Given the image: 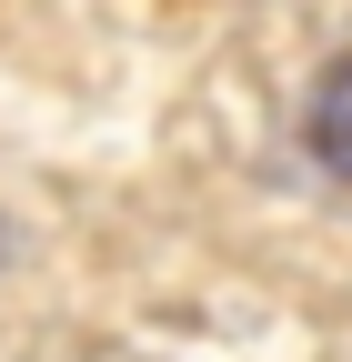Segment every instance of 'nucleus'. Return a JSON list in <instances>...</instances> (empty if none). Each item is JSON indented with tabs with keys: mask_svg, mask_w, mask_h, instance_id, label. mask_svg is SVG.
I'll list each match as a JSON object with an SVG mask.
<instances>
[{
	"mask_svg": "<svg viewBox=\"0 0 352 362\" xmlns=\"http://www.w3.org/2000/svg\"><path fill=\"white\" fill-rule=\"evenodd\" d=\"M302 141H312V161L332 181H352V51L312 81V101H302Z\"/></svg>",
	"mask_w": 352,
	"mask_h": 362,
	"instance_id": "obj_1",
	"label": "nucleus"
}]
</instances>
